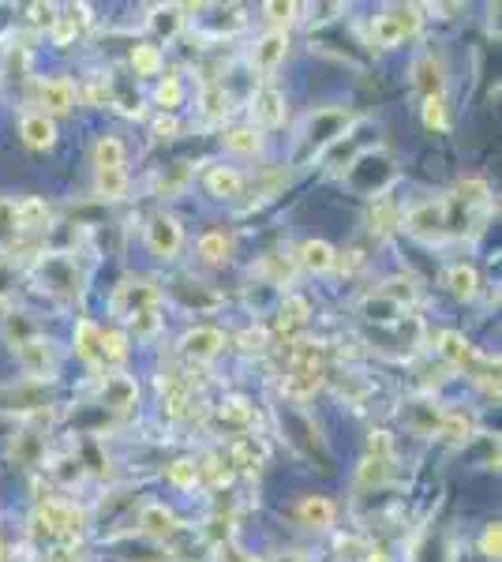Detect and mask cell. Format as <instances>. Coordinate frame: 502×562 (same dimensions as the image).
<instances>
[{"label": "cell", "mask_w": 502, "mask_h": 562, "mask_svg": "<svg viewBox=\"0 0 502 562\" xmlns=\"http://www.w3.org/2000/svg\"><path fill=\"white\" fill-rule=\"evenodd\" d=\"M158 289L154 285H147V281H124V285H117V293H113V300H109V308H113V315L117 319H135L139 311H150L158 308Z\"/></svg>", "instance_id": "6da1fadb"}, {"label": "cell", "mask_w": 502, "mask_h": 562, "mask_svg": "<svg viewBox=\"0 0 502 562\" xmlns=\"http://www.w3.org/2000/svg\"><path fill=\"white\" fill-rule=\"evenodd\" d=\"M4 559H8V555H4V544H0V562H4Z\"/></svg>", "instance_id": "94428289"}, {"label": "cell", "mask_w": 502, "mask_h": 562, "mask_svg": "<svg viewBox=\"0 0 502 562\" xmlns=\"http://www.w3.org/2000/svg\"><path fill=\"white\" fill-rule=\"evenodd\" d=\"M30 19H34L38 27H53V23H57V8H53V4H30Z\"/></svg>", "instance_id": "816d5d0a"}, {"label": "cell", "mask_w": 502, "mask_h": 562, "mask_svg": "<svg viewBox=\"0 0 502 562\" xmlns=\"http://www.w3.org/2000/svg\"><path fill=\"white\" fill-rule=\"evenodd\" d=\"M207 192L218 195V199H237V195L244 192V177H240L237 169L218 165V169H210L207 173Z\"/></svg>", "instance_id": "ffe728a7"}, {"label": "cell", "mask_w": 502, "mask_h": 562, "mask_svg": "<svg viewBox=\"0 0 502 562\" xmlns=\"http://www.w3.org/2000/svg\"><path fill=\"white\" fill-rule=\"evenodd\" d=\"M345 128H349V113H345V109H319V113L308 120V143L319 150V147H326V143H334L338 135H345Z\"/></svg>", "instance_id": "3957f363"}, {"label": "cell", "mask_w": 502, "mask_h": 562, "mask_svg": "<svg viewBox=\"0 0 502 562\" xmlns=\"http://www.w3.org/2000/svg\"><path fill=\"white\" fill-rule=\"evenodd\" d=\"M49 562H79V555H75V551H68V548H60V551H53V555H49Z\"/></svg>", "instance_id": "9f6ffc18"}, {"label": "cell", "mask_w": 502, "mask_h": 562, "mask_svg": "<svg viewBox=\"0 0 502 562\" xmlns=\"http://www.w3.org/2000/svg\"><path fill=\"white\" fill-rule=\"evenodd\" d=\"M38 518L45 521V529L53 536H72L83 529V510L72 503H64V499H45L42 510H38Z\"/></svg>", "instance_id": "7a4b0ae2"}, {"label": "cell", "mask_w": 502, "mask_h": 562, "mask_svg": "<svg viewBox=\"0 0 502 562\" xmlns=\"http://www.w3.org/2000/svg\"><path fill=\"white\" fill-rule=\"evenodd\" d=\"M225 255H229V237H225V233L214 229V233H203V237H199V259H203V263H222Z\"/></svg>", "instance_id": "836d02e7"}, {"label": "cell", "mask_w": 502, "mask_h": 562, "mask_svg": "<svg viewBox=\"0 0 502 562\" xmlns=\"http://www.w3.org/2000/svg\"><path fill=\"white\" fill-rule=\"evenodd\" d=\"M139 529H143L150 540H173V536L180 533V521L165 503H147L139 510Z\"/></svg>", "instance_id": "277c9868"}, {"label": "cell", "mask_w": 502, "mask_h": 562, "mask_svg": "<svg viewBox=\"0 0 502 562\" xmlns=\"http://www.w3.org/2000/svg\"><path fill=\"white\" fill-rule=\"evenodd\" d=\"M154 27L162 30V34H173V30H177V8H169V12H158Z\"/></svg>", "instance_id": "db71d44e"}, {"label": "cell", "mask_w": 502, "mask_h": 562, "mask_svg": "<svg viewBox=\"0 0 502 562\" xmlns=\"http://www.w3.org/2000/svg\"><path fill=\"white\" fill-rule=\"evenodd\" d=\"M102 356L113 360V364H120V360L128 356V334H124V330H102Z\"/></svg>", "instance_id": "ab89813d"}, {"label": "cell", "mask_w": 502, "mask_h": 562, "mask_svg": "<svg viewBox=\"0 0 502 562\" xmlns=\"http://www.w3.org/2000/svg\"><path fill=\"white\" fill-rule=\"evenodd\" d=\"M443 64L435 57H420L416 60V87H420V94L424 98H439L443 94Z\"/></svg>", "instance_id": "d6986e66"}, {"label": "cell", "mask_w": 502, "mask_h": 562, "mask_svg": "<svg viewBox=\"0 0 502 562\" xmlns=\"http://www.w3.org/2000/svg\"><path fill=\"white\" fill-rule=\"evenodd\" d=\"M446 207L443 203H420V207L409 210V218H405V229L409 233H420V237H435V233H443L446 229Z\"/></svg>", "instance_id": "52a82bcc"}, {"label": "cell", "mask_w": 502, "mask_h": 562, "mask_svg": "<svg viewBox=\"0 0 502 562\" xmlns=\"http://www.w3.org/2000/svg\"><path fill=\"white\" fill-rule=\"evenodd\" d=\"M300 267L311 270V274H326V270L338 267V252L326 240H304L300 244Z\"/></svg>", "instance_id": "9a60e30c"}, {"label": "cell", "mask_w": 502, "mask_h": 562, "mask_svg": "<svg viewBox=\"0 0 502 562\" xmlns=\"http://www.w3.org/2000/svg\"><path fill=\"white\" fill-rule=\"evenodd\" d=\"M386 19L394 23V30L401 34V42H405V38L416 34L420 23H424V8H420V4H394V8H386Z\"/></svg>", "instance_id": "603a6c76"}, {"label": "cell", "mask_w": 502, "mask_h": 562, "mask_svg": "<svg viewBox=\"0 0 502 562\" xmlns=\"http://www.w3.org/2000/svg\"><path fill=\"white\" fill-rule=\"evenodd\" d=\"M266 562H304V555H300V551H285V555H274V559H266Z\"/></svg>", "instance_id": "6f0895ef"}, {"label": "cell", "mask_w": 502, "mask_h": 562, "mask_svg": "<svg viewBox=\"0 0 502 562\" xmlns=\"http://www.w3.org/2000/svg\"><path fill=\"white\" fill-rule=\"evenodd\" d=\"M203 113H207V117H222L225 113V90L222 87L203 90Z\"/></svg>", "instance_id": "7dc6e473"}, {"label": "cell", "mask_w": 502, "mask_h": 562, "mask_svg": "<svg viewBox=\"0 0 502 562\" xmlns=\"http://www.w3.org/2000/svg\"><path fill=\"white\" fill-rule=\"evenodd\" d=\"M259 458H263V450L255 446V439H240V443H233V465H240V469H255Z\"/></svg>", "instance_id": "7bdbcfd3"}, {"label": "cell", "mask_w": 502, "mask_h": 562, "mask_svg": "<svg viewBox=\"0 0 502 562\" xmlns=\"http://www.w3.org/2000/svg\"><path fill=\"white\" fill-rule=\"evenodd\" d=\"M240 341H244V349H255V353H259V349L266 345V334H263V330H244V334H240Z\"/></svg>", "instance_id": "11a10c76"}, {"label": "cell", "mask_w": 502, "mask_h": 562, "mask_svg": "<svg viewBox=\"0 0 502 562\" xmlns=\"http://www.w3.org/2000/svg\"><path fill=\"white\" fill-rule=\"evenodd\" d=\"M368 225H371V233H390V229L398 225V210L390 207L386 199H375L368 207Z\"/></svg>", "instance_id": "e575fe53"}, {"label": "cell", "mask_w": 502, "mask_h": 562, "mask_svg": "<svg viewBox=\"0 0 502 562\" xmlns=\"http://www.w3.org/2000/svg\"><path fill=\"white\" fill-rule=\"evenodd\" d=\"M38 98H42L45 117H49V120L64 117V113H72V109H75V87L68 83V79H49V83H42Z\"/></svg>", "instance_id": "ba28073f"}, {"label": "cell", "mask_w": 502, "mask_h": 562, "mask_svg": "<svg viewBox=\"0 0 502 562\" xmlns=\"http://www.w3.org/2000/svg\"><path fill=\"white\" fill-rule=\"evenodd\" d=\"M334 503L326 499V495H304L300 499V506H296V518L304 521L308 529H330L334 525Z\"/></svg>", "instance_id": "8fae6325"}, {"label": "cell", "mask_w": 502, "mask_h": 562, "mask_svg": "<svg viewBox=\"0 0 502 562\" xmlns=\"http://www.w3.org/2000/svg\"><path fill=\"white\" fill-rule=\"evenodd\" d=\"M439 420H443V413L435 405H428V401H416L413 409H409V424L416 431H439Z\"/></svg>", "instance_id": "8d00e7d4"}, {"label": "cell", "mask_w": 502, "mask_h": 562, "mask_svg": "<svg viewBox=\"0 0 502 562\" xmlns=\"http://www.w3.org/2000/svg\"><path fill=\"white\" fill-rule=\"evenodd\" d=\"M94 192L102 199H124L128 192V173L124 169H94Z\"/></svg>", "instance_id": "83f0119b"}, {"label": "cell", "mask_w": 502, "mask_h": 562, "mask_svg": "<svg viewBox=\"0 0 502 562\" xmlns=\"http://www.w3.org/2000/svg\"><path fill=\"white\" fill-rule=\"evenodd\" d=\"M420 120H424V128L428 132H446V98L439 94V98H424V105H420Z\"/></svg>", "instance_id": "d6a6232c"}, {"label": "cell", "mask_w": 502, "mask_h": 562, "mask_svg": "<svg viewBox=\"0 0 502 562\" xmlns=\"http://www.w3.org/2000/svg\"><path fill=\"white\" fill-rule=\"evenodd\" d=\"M173 296H177L184 308H195V311H214L222 304V296L210 293L207 285H199V281H177V285H173Z\"/></svg>", "instance_id": "2e32d148"}, {"label": "cell", "mask_w": 502, "mask_h": 562, "mask_svg": "<svg viewBox=\"0 0 502 562\" xmlns=\"http://www.w3.org/2000/svg\"><path fill=\"white\" fill-rule=\"evenodd\" d=\"M147 248L158 259H169V255H177L180 248V225L177 218H169V214H158V218H150L147 225Z\"/></svg>", "instance_id": "5b68a950"}, {"label": "cell", "mask_w": 502, "mask_h": 562, "mask_svg": "<svg viewBox=\"0 0 502 562\" xmlns=\"http://www.w3.org/2000/svg\"><path fill=\"white\" fill-rule=\"evenodd\" d=\"M45 401H49V394H45L42 383H23L0 394V409H19V413H27V409H42Z\"/></svg>", "instance_id": "7c38bea8"}, {"label": "cell", "mask_w": 502, "mask_h": 562, "mask_svg": "<svg viewBox=\"0 0 502 562\" xmlns=\"http://www.w3.org/2000/svg\"><path fill=\"white\" fill-rule=\"evenodd\" d=\"M488 195H491L488 180H480V177L458 180V203H465V207H476V203H484Z\"/></svg>", "instance_id": "74e56055"}, {"label": "cell", "mask_w": 502, "mask_h": 562, "mask_svg": "<svg viewBox=\"0 0 502 562\" xmlns=\"http://www.w3.org/2000/svg\"><path fill=\"white\" fill-rule=\"evenodd\" d=\"M225 150H233V154H255V150L263 147V135L255 132V128H229L222 135Z\"/></svg>", "instance_id": "4dcf8cb0"}, {"label": "cell", "mask_w": 502, "mask_h": 562, "mask_svg": "<svg viewBox=\"0 0 502 562\" xmlns=\"http://www.w3.org/2000/svg\"><path fill=\"white\" fill-rule=\"evenodd\" d=\"M79 34V23H75L72 15H57V23H53V45H68Z\"/></svg>", "instance_id": "bcb514c9"}, {"label": "cell", "mask_w": 502, "mask_h": 562, "mask_svg": "<svg viewBox=\"0 0 502 562\" xmlns=\"http://www.w3.org/2000/svg\"><path fill=\"white\" fill-rule=\"evenodd\" d=\"M233 555V562H263V559H255V555H237V551H229Z\"/></svg>", "instance_id": "680465c9"}, {"label": "cell", "mask_w": 502, "mask_h": 562, "mask_svg": "<svg viewBox=\"0 0 502 562\" xmlns=\"http://www.w3.org/2000/svg\"><path fill=\"white\" fill-rule=\"evenodd\" d=\"M162 64H165V57L158 45H150V42L132 45V72L135 75H158L162 72Z\"/></svg>", "instance_id": "f1b7e54d"}, {"label": "cell", "mask_w": 502, "mask_h": 562, "mask_svg": "<svg viewBox=\"0 0 502 562\" xmlns=\"http://www.w3.org/2000/svg\"><path fill=\"white\" fill-rule=\"evenodd\" d=\"M49 218H53V210L38 195H27L23 203H15V229H45Z\"/></svg>", "instance_id": "ac0fdd59"}, {"label": "cell", "mask_w": 502, "mask_h": 562, "mask_svg": "<svg viewBox=\"0 0 502 562\" xmlns=\"http://www.w3.org/2000/svg\"><path fill=\"white\" fill-rule=\"evenodd\" d=\"M480 555H484V559H499L502 555V525L499 521H491L488 529H484V536H480Z\"/></svg>", "instance_id": "ee69618b"}, {"label": "cell", "mask_w": 502, "mask_h": 562, "mask_svg": "<svg viewBox=\"0 0 502 562\" xmlns=\"http://www.w3.org/2000/svg\"><path fill=\"white\" fill-rule=\"evenodd\" d=\"M199 480H210L214 488H225V484L233 480V473H229V469H225L218 458H207L203 465H199Z\"/></svg>", "instance_id": "f6af8a7d"}, {"label": "cell", "mask_w": 502, "mask_h": 562, "mask_svg": "<svg viewBox=\"0 0 502 562\" xmlns=\"http://www.w3.org/2000/svg\"><path fill=\"white\" fill-rule=\"evenodd\" d=\"M15 233V203L0 195V240H8Z\"/></svg>", "instance_id": "681fc988"}, {"label": "cell", "mask_w": 502, "mask_h": 562, "mask_svg": "<svg viewBox=\"0 0 502 562\" xmlns=\"http://www.w3.org/2000/svg\"><path fill=\"white\" fill-rule=\"evenodd\" d=\"M19 135L30 150H49L57 143V124L45 117V113H27L19 120Z\"/></svg>", "instance_id": "9c48e42d"}, {"label": "cell", "mask_w": 502, "mask_h": 562, "mask_svg": "<svg viewBox=\"0 0 502 562\" xmlns=\"http://www.w3.org/2000/svg\"><path fill=\"white\" fill-rule=\"evenodd\" d=\"M368 562H386V559H383V555H371V559H368Z\"/></svg>", "instance_id": "91938a15"}, {"label": "cell", "mask_w": 502, "mask_h": 562, "mask_svg": "<svg viewBox=\"0 0 502 562\" xmlns=\"http://www.w3.org/2000/svg\"><path fill=\"white\" fill-rule=\"evenodd\" d=\"M446 285H450V293L458 296V300H473L480 293V274L469 263H458V267H450V274H446Z\"/></svg>", "instance_id": "cb8c5ba5"}, {"label": "cell", "mask_w": 502, "mask_h": 562, "mask_svg": "<svg viewBox=\"0 0 502 562\" xmlns=\"http://www.w3.org/2000/svg\"><path fill=\"white\" fill-rule=\"evenodd\" d=\"M285 53H289L285 30H270V34H263V42L255 45V64H259L263 72H270V68H278L281 60H285Z\"/></svg>", "instance_id": "e0dca14e"}, {"label": "cell", "mask_w": 502, "mask_h": 562, "mask_svg": "<svg viewBox=\"0 0 502 562\" xmlns=\"http://www.w3.org/2000/svg\"><path fill=\"white\" fill-rule=\"evenodd\" d=\"M323 383V371H308V368H293L289 371V379H285V394L293 401H304L311 398L315 390Z\"/></svg>", "instance_id": "484cf974"}, {"label": "cell", "mask_w": 502, "mask_h": 562, "mask_svg": "<svg viewBox=\"0 0 502 562\" xmlns=\"http://www.w3.org/2000/svg\"><path fill=\"white\" fill-rule=\"evenodd\" d=\"M386 476H390V458L364 454L360 469H356V484H360V488H375V484H386Z\"/></svg>", "instance_id": "f546056e"}, {"label": "cell", "mask_w": 502, "mask_h": 562, "mask_svg": "<svg viewBox=\"0 0 502 562\" xmlns=\"http://www.w3.org/2000/svg\"><path fill=\"white\" fill-rule=\"evenodd\" d=\"M473 416L465 413H443V420H439V435H446V439H454V443H465V439H473Z\"/></svg>", "instance_id": "1f68e13d"}, {"label": "cell", "mask_w": 502, "mask_h": 562, "mask_svg": "<svg viewBox=\"0 0 502 562\" xmlns=\"http://www.w3.org/2000/svg\"><path fill=\"white\" fill-rule=\"evenodd\" d=\"M94 169H124V143L117 135H98V143H94Z\"/></svg>", "instance_id": "4316f807"}, {"label": "cell", "mask_w": 502, "mask_h": 562, "mask_svg": "<svg viewBox=\"0 0 502 562\" xmlns=\"http://www.w3.org/2000/svg\"><path fill=\"white\" fill-rule=\"evenodd\" d=\"M251 113L263 128H278L285 120V94L278 87H259L255 90V102H251Z\"/></svg>", "instance_id": "30bf717a"}, {"label": "cell", "mask_w": 502, "mask_h": 562, "mask_svg": "<svg viewBox=\"0 0 502 562\" xmlns=\"http://www.w3.org/2000/svg\"><path fill=\"white\" fill-rule=\"evenodd\" d=\"M12 454L23 461V465H38V461H42V439L30 435V431H23V435L12 443Z\"/></svg>", "instance_id": "f35d334b"}, {"label": "cell", "mask_w": 502, "mask_h": 562, "mask_svg": "<svg viewBox=\"0 0 502 562\" xmlns=\"http://www.w3.org/2000/svg\"><path fill=\"white\" fill-rule=\"evenodd\" d=\"M308 323V300L304 296H285L278 308V330L281 334H293Z\"/></svg>", "instance_id": "d4e9b609"}, {"label": "cell", "mask_w": 502, "mask_h": 562, "mask_svg": "<svg viewBox=\"0 0 502 562\" xmlns=\"http://www.w3.org/2000/svg\"><path fill=\"white\" fill-rule=\"evenodd\" d=\"M296 12H300V8L289 4V0H270V4H266V15H270L274 23H293Z\"/></svg>", "instance_id": "c3c4849f"}, {"label": "cell", "mask_w": 502, "mask_h": 562, "mask_svg": "<svg viewBox=\"0 0 502 562\" xmlns=\"http://www.w3.org/2000/svg\"><path fill=\"white\" fill-rule=\"evenodd\" d=\"M439 353H443L450 364H458V368H465V364L473 368V364H476L473 345L461 338L458 330H443V334H439Z\"/></svg>", "instance_id": "44dd1931"}, {"label": "cell", "mask_w": 502, "mask_h": 562, "mask_svg": "<svg viewBox=\"0 0 502 562\" xmlns=\"http://www.w3.org/2000/svg\"><path fill=\"white\" fill-rule=\"evenodd\" d=\"M177 128H180V124L173 117H158V120H154V135H158V139H173V135H177Z\"/></svg>", "instance_id": "f5cc1de1"}, {"label": "cell", "mask_w": 502, "mask_h": 562, "mask_svg": "<svg viewBox=\"0 0 502 562\" xmlns=\"http://www.w3.org/2000/svg\"><path fill=\"white\" fill-rule=\"evenodd\" d=\"M19 364H23V371H27L30 379H42L45 371H49V364H53V353H49V345L42 338H27L19 341Z\"/></svg>", "instance_id": "5bb4252c"}, {"label": "cell", "mask_w": 502, "mask_h": 562, "mask_svg": "<svg viewBox=\"0 0 502 562\" xmlns=\"http://www.w3.org/2000/svg\"><path fill=\"white\" fill-rule=\"evenodd\" d=\"M139 398V386H135L132 375H105L102 383V401L109 409H128Z\"/></svg>", "instance_id": "4fadbf2b"}, {"label": "cell", "mask_w": 502, "mask_h": 562, "mask_svg": "<svg viewBox=\"0 0 502 562\" xmlns=\"http://www.w3.org/2000/svg\"><path fill=\"white\" fill-rule=\"evenodd\" d=\"M154 98H158L162 109H177L180 98H184V87H180L177 75H165L162 83H158V90H154Z\"/></svg>", "instance_id": "60d3db41"}, {"label": "cell", "mask_w": 502, "mask_h": 562, "mask_svg": "<svg viewBox=\"0 0 502 562\" xmlns=\"http://www.w3.org/2000/svg\"><path fill=\"white\" fill-rule=\"evenodd\" d=\"M225 420V424H251L255 420V409H251L244 398H229L222 405V413H218Z\"/></svg>", "instance_id": "b9f144b4"}, {"label": "cell", "mask_w": 502, "mask_h": 562, "mask_svg": "<svg viewBox=\"0 0 502 562\" xmlns=\"http://www.w3.org/2000/svg\"><path fill=\"white\" fill-rule=\"evenodd\" d=\"M169 484H173V488H180V491L195 488V484H199V465H195V461H188V458L173 461V465H169Z\"/></svg>", "instance_id": "d590c367"}, {"label": "cell", "mask_w": 502, "mask_h": 562, "mask_svg": "<svg viewBox=\"0 0 502 562\" xmlns=\"http://www.w3.org/2000/svg\"><path fill=\"white\" fill-rule=\"evenodd\" d=\"M75 353L83 356L87 364H94L102 356V330L90 323V319H79L75 323Z\"/></svg>", "instance_id": "7402d4cb"}, {"label": "cell", "mask_w": 502, "mask_h": 562, "mask_svg": "<svg viewBox=\"0 0 502 562\" xmlns=\"http://www.w3.org/2000/svg\"><path fill=\"white\" fill-rule=\"evenodd\" d=\"M132 323H135V334H143V338H147V334H154V330H158V308L139 311Z\"/></svg>", "instance_id": "f907efd6"}, {"label": "cell", "mask_w": 502, "mask_h": 562, "mask_svg": "<svg viewBox=\"0 0 502 562\" xmlns=\"http://www.w3.org/2000/svg\"><path fill=\"white\" fill-rule=\"evenodd\" d=\"M180 345H184V353L192 356V360H214L225 349V334L218 326H195V330L184 334Z\"/></svg>", "instance_id": "8992f818"}]
</instances>
